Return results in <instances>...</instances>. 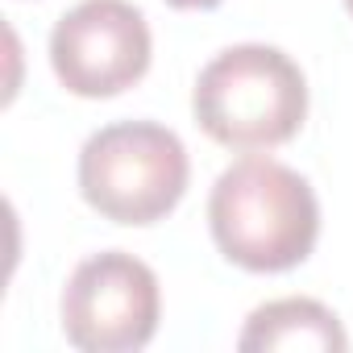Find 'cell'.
I'll return each mask as SVG.
<instances>
[{
  "mask_svg": "<svg viewBox=\"0 0 353 353\" xmlns=\"http://www.w3.org/2000/svg\"><path fill=\"white\" fill-rule=\"evenodd\" d=\"M208 229L233 266L250 274H283L312 258L320 237V200L299 170L250 154L212 183Z\"/></svg>",
  "mask_w": 353,
  "mask_h": 353,
  "instance_id": "6da1fadb",
  "label": "cell"
},
{
  "mask_svg": "<svg viewBox=\"0 0 353 353\" xmlns=\"http://www.w3.org/2000/svg\"><path fill=\"white\" fill-rule=\"evenodd\" d=\"M192 112L196 125L225 150H274L307 121V79L287 50L241 42L200 71Z\"/></svg>",
  "mask_w": 353,
  "mask_h": 353,
  "instance_id": "7a4b0ae2",
  "label": "cell"
},
{
  "mask_svg": "<svg viewBox=\"0 0 353 353\" xmlns=\"http://www.w3.org/2000/svg\"><path fill=\"white\" fill-rule=\"evenodd\" d=\"M192 158L158 121H117L79 150V196L112 225H154L179 208Z\"/></svg>",
  "mask_w": 353,
  "mask_h": 353,
  "instance_id": "3957f363",
  "label": "cell"
},
{
  "mask_svg": "<svg viewBox=\"0 0 353 353\" xmlns=\"http://www.w3.org/2000/svg\"><path fill=\"white\" fill-rule=\"evenodd\" d=\"M59 316L67 341L83 353H137L158 332V274L125 250L92 254L71 270Z\"/></svg>",
  "mask_w": 353,
  "mask_h": 353,
  "instance_id": "277c9868",
  "label": "cell"
},
{
  "mask_svg": "<svg viewBox=\"0 0 353 353\" xmlns=\"http://www.w3.org/2000/svg\"><path fill=\"white\" fill-rule=\"evenodd\" d=\"M150 26L129 0H79L50 30V67L71 96L112 100L150 71Z\"/></svg>",
  "mask_w": 353,
  "mask_h": 353,
  "instance_id": "5b68a950",
  "label": "cell"
},
{
  "mask_svg": "<svg viewBox=\"0 0 353 353\" xmlns=\"http://www.w3.org/2000/svg\"><path fill=\"white\" fill-rule=\"evenodd\" d=\"M241 353H345L349 336L336 320L332 307H324L320 299H303V295H287V299H270L262 307L250 312L241 336H237Z\"/></svg>",
  "mask_w": 353,
  "mask_h": 353,
  "instance_id": "8992f818",
  "label": "cell"
},
{
  "mask_svg": "<svg viewBox=\"0 0 353 353\" xmlns=\"http://www.w3.org/2000/svg\"><path fill=\"white\" fill-rule=\"evenodd\" d=\"M170 9H216L221 0H166Z\"/></svg>",
  "mask_w": 353,
  "mask_h": 353,
  "instance_id": "52a82bcc",
  "label": "cell"
},
{
  "mask_svg": "<svg viewBox=\"0 0 353 353\" xmlns=\"http://www.w3.org/2000/svg\"><path fill=\"white\" fill-rule=\"evenodd\" d=\"M345 5H349V13H353V0H345Z\"/></svg>",
  "mask_w": 353,
  "mask_h": 353,
  "instance_id": "ba28073f",
  "label": "cell"
}]
</instances>
